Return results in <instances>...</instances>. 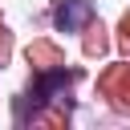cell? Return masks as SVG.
<instances>
[{"mask_svg": "<svg viewBox=\"0 0 130 130\" xmlns=\"http://www.w3.org/2000/svg\"><path fill=\"white\" fill-rule=\"evenodd\" d=\"M81 16H85V4H77V0H69V4L57 8V24H61V28H73Z\"/></svg>", "mask_w": 130, "mask_h": 130, "instance_id": "1", "label": "cell"}]
</instances>
